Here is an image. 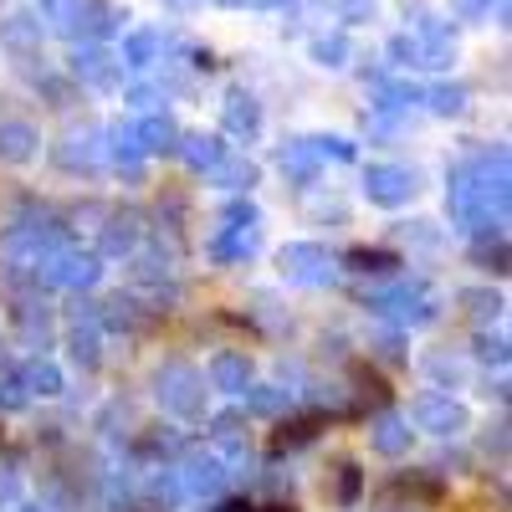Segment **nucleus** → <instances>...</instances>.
I'll return each instance as SVG.
<instances>
[{"label":"nucleus","mask_w":512,"mask_h":512,"mask_svg":"<svg viewBox=\"0 0 512 512\" xmlns=\"http://www.w3.org/2000/svg\"><path fill=\"white\" fill-rule=\"evenodd\" d=\"M349 262L369 272V267H395V256H390V251H354V256H349Z\"/></svg>","instance_id":"2"},{"label":"nucleus","mask_w":512,"mask_h":512,"mask_svg":"<svg viewBox=\"0 0 512 512\" xmlns=\"http://www.w3.org/2000/svg\"><path fill=\"white\" fill-rule=\"evenodd\" d=\"M67 6H72V0H47V11H57V16H62Z\"/></svg>","instance_id":"6"},{"label":"nucleus","mask_w":512,"mask_h":512,"mask_svg":"<svg viewBox=\"0 0 512 512\" xmlns=\"http://www.w3.org/2000/svg\"><path fill=\"white\" fill-rule=\"evenodd\" d=\"M221 512H292V507H251V502H226Z\"/></svg>","instance_id":"4"},{"label":"nucleus","mask_w":512,"mask_h":512,"mask_svg":"<svg viewBox=\"0 0 512 512\" xmlns=\"http://www.w3.org/2000/svg\"><path fill=\"white\" fill-rule=\"evenodd\" d=\"M354 492H359V466H344V487H338V497L354 502Z\"/></svg>","instance_id":"3"},{"label":"nucleus","mask_w":512,"mask_h":512,"mask_svg":"<svg viewBox=\"0 0 512 512\" xmlns=\"http://www.w3.org/2000/svg\"><path fill=\"white\" fill-rule=\"evenodd\" d=\"M313 425H323V415H308V420H292V425H282L277 446H297V441H308V436H313Z\"/></svg>","instance_id":"1"},{"label":"nucleus","mask_w":512,"mask_h":512,"mask_svg":"<svg viewBox=\"0 0 512 512\" xmlns=\"http://www.w3.org/2000/svg\"><path fill=\"white\" fill-rule=\"evenodd\" d=\"M456 6H461L466 16H477V11H482V0H456Z\"/></svg>","instance_id":"5"}]
</instances>
